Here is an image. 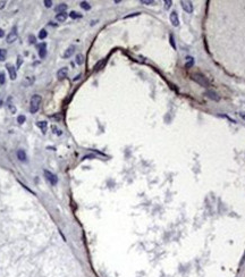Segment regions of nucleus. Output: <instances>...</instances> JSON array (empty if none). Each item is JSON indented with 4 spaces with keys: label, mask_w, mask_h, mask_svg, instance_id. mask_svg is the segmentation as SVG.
Instances as JSON below:
<instances>
[{
    "label": "nucleus",
    "mask_w": 245,
    "mask_h": 277,
    "mask_svg": "<svg viewBox=\"0 0 245 277\" xmlns=\"http://www.w3.org/2000/svg\"><path fill=\"white\" fill-rule=\"evenodd\" d=\"M205 95L209 98V99L213 100V101H219V100H220V97L218 95V93L215 92V91H212V90H208V91H206Z\"/></svg>",
    "instance_id": "423d86ee"
},
{
    "label": "nucleus",
    "mask_w": 245,
    "mask_h": 277,
    "mask_svg": "<svg viewBox=\"0 0 245 277\" xmlns=\"http://www.w3.org/2000/svg\"><path fill=\"white\" fill-rule=\"evenodd\" d=\"M16 39H17V29L13 27L11 31L9 32V34L7 35L6 41H7V43H13L14 41H16Z\"/></svg>",
    "instance_id": "20e7f679"
},
{
    "label": "nucleus",
    "mask_w": 245,
    "mask_h": 277,
    "mask_svg": "<svg viewBox=\"0 0 245 277\" xmlns=\"http://www.w3.org/2000/svg\"><path fill=\"white\" fill-rule=\"evenodd\" d=\"M170 23H171L174 26H178L179 25V18H178V15H177L176 11H172L170 14Z\"/></svg>",
    "instance_id": "6e6552de"
},
{
    "label": "nucleus",
    "mask_w": 245,
    "mask_h": 277,
    "mask_svg": "<svg viewBox=\"0 0 245 277\" xmlns=\"http://www.w3.org/2000/svg\"><path fill=\"white\" fill-rule=\"evenodd\" d=\"M192 79L195 81L197 84H200L201 86H204V88H209L210 86V83H209L208 78H206L204 75L200 74V73H194L192 75Z\"/></svg>",
    "instance_id": "f03ea898"
},
{
    "label": "nucleus",
    "mask_w": 245,
    "mask_h": 277,
    "mask_svg": "<svg viewBox=\"0 0 245 277\" xmlns=\"http://www.w3.org/2000/svg\"><path fill=\"white\" fill-rule=\"evenodd\" d=\"M81 7L84 9V10H90L91 9V6L88 5V2H86V1H82L81 2Z\"/></svg>",
    "instance_id": "6ab92c4d"
},
{
    "label": "nucleus",
    "mask_w": 245,
    "mask_h": 277,
    "mask_svg": "<svg viewBox=\"0 0 245 277\" xmlns=\"http://www.w3.org/2000/svg\"><path fill=\"white\" fill-rule=\"evenodd\" d=\"M142 4H144V5H153L154 4V1L153 0H142Z\"/></svg>",
    "instance_id": "5701e85b"
},
{
    "label": "nucleus",
    "mask_w": 245,
    "mask_h": 277,
    "mask_svg": "<svg viewBox=\"0 0 245 277\" xmlns=\"http://www.w3.org/2000/svg\"><path fill=\"white\" fill-rule=\"evenodd\" d=\"M7 69H8V72H9V76H10V78L11 79H15L16 77H17V74H16V68L14 67L11 64H7Z\"/></svg>",
    "instance_id": "0eeeda50"
},
{
    "label": "nucleus",
    "mask_w": 245,
    "mask_h": 277,
    "mask_svg": "<svg viewBox=\"0 0 245 277\" xmlns=\"http://www.w3.org/2000/svg\"><path fill=\"white\" fill-rule=\"evenodd\" d=\"M137 15H140V13H134V14H131V15L125 16L124 18H129V17H133V16H137Z\"/></svg>",
    "instance_id": "c85d7f7f"
},
{
    "label": "nucleus",
    "mask_w": 245,
    "mask_h": 277,
    "mask_svg": "<svg viewBox=\"0 0 245 277\" xmlns=\"http://www.w3.org/2000/svg\"><path fill=\"white\" fill-rule=\"evenodd\" d=\"M74 51H75V47H74V45H70L69 48H67V50H66L65 53L63 54V57H64V58H69V57L74 53Z\"/></svg>",
    "instance_id": "f8f14e48"
},
{
    "label": "nucleus",
    "mask_w": 245,
    "mask_h": 277,
    "mask_svg": "<svg viewBox=\"0 0 245 277\" xmlns=\"http://www.w3.org/2000/svg\"><path fill=\"white\" fill-rule=\"evenodd\" d=\"M43 173H44V176H45V178H47V181L49 182L51 185H57V183H58V177H57V175L52 174L51 172H49V170H47V169L43 170Z\"/></svg>",
    "instance_id": "7ed1b4c3"
},
{
    "label": "nucleus",
    "mask_w": 245,
    "mask_h": 277,
    "mask_svg": "<svg viewBox=\"0 0 245 277\" xmlns=\"http://www.w3.org/2000/svg\"><path fill=\"white\" fill-rule=\"evenodd\" d=\"M180 5H181V8L186 11V13H192L193 11V5L191 1H180Z\"/></svg>",
    "instance_id": "39448f33"
},
{
    "label": "nucleus",
    "mask_w": 245,
    "mask_h": 277,
    "mask_svg": "<svg viewBox=\"0 0 245 277\" xmlns=\"http://www.w3.org/2000/svg\"><path fill=\"white\" fill-rule=\"evenodd\" d=\"M5 81H6V79H5V74L1 73V74H0V84H5Z\"/></svg>",
    "instance_id": "bb28decb"
},
{
    "label": "nucleus",
    "mask_w": 245,
    "mask_h": 277,
    "mask_svg": "<svg viewBox=\"0 0 245 277\" xmlns=\"http://www.w3.org/2000/svg\"><path fill=\"white\" fill-rule=\"evenodd\" d=\"M67 74H68V68L67 67H63V68H60V69L57 72V77L58 78H65L66 76H67Z\"/></svg>",
    "instance_id": "9d476101"
},
{
    "label": "nucleus",
    "mask_w": 245,
    "mask_h": 277,
    "mask_svg": "<svg viewBox=\"0 0 245 277\" xmlns=\"http://www.w3.org/2000/svg\"><path fill=\"white\" fill-rule=\"evenodd\" d=\"M36 125H38V126L42 129L43 133H45V131H47V126H48V123L47 122H38V123H36Z\"/></svg>",
    "instance_id": "2eb2a0df"
},
{
    "label": "nucleus",
    "mask_w": 245,
    "mask_h": 277,
    "mask_svg": "<svg viewBox=\"0 0 245 277\" xmlns=\"http://www.w3.org/2000/svg\"><path fill=\"white\" fill-rule=\"evenodd\" d=\"M25 116H23V115H20V116H18L17 117V122L19 123V124H23V123H25Z\"/></svg>",
    "instance_id": "4be33fe9"
},
{
    "label": "nucleus",
    "mask_w": 245,
    "mask_h": 277,
    "mask_svg": "<svg viewBox=\"0 0 245 277\" xmlns=\"http://www.w3.org/2000/svg\"><path fill=\"white\" fill-rule=\"evenodd\" d=\"M75 61H76L77 65H82V64L84 63V57H83V54H82V53H78V54H77L76 58H75Z\"/></svg>",
    "instance_id": "dca6fc26"
},
{
    "label": "nucleus",
    "mask_w": 245,
    "mask_h": 277,
    "mask_svg": "<svg viewBox=\"0 0 245 277\" xmlns=\"http://www.w3.org/2000/svg\"><path fill=\"white\" fill-rule=\"evenodd\" d=\"M170 43H171V45H172V48H174V49H176V44H175V40H174V36L171 35V34H170Z\"/></svg>",
    "instance_id": "b1692460"
},
{
    "label": "nucleus",
    "mask_w": 245,
    "mask_h": 277,
    "mask_svg": "<svg viewBox=\"0 0 245 277\" xmlns=\"http://www.w3.org/2000/svg\"><path fill=\"white\" fill-rule=\"evenodd\" d=\"M69 16H70V18H73V19H76V18H81L82 17L81 14L76 13V11H70Z\"/></svg>",
    "instance_id": "a211bd4d"
},
{
    "label": "nucleus",
    "mask_w": 245,
    "mask_h": 277,
    "mask_svg": "<svg viewBox=\"0 0 245 277\" xmlns=\"http://www.w3.org/2000/svg\"><path fill=\"white\" fill-rule=\"evenodd\" d=\"M41 101H42V98L39 94H34L31 98V102H29V111H31V114H35L40 109Z\"/></svg>",
    "instance_id": "f257e3e1"
},
{
    "label": "nucleus",
    "mask_w": 245,
    "mask_h": 277,
    "mask_svg": "<svg viewBox=\"0 0 245 277\" xmlns=\"http://www.w3.org/2000/svg\"><path fill=\"white\" fill-rule=\"evenodd\" d=\"M6 50H4V49H0V60L1 61H4L5 60V58H6Z\"/></svg>",
    "instance_id": "412c9836"
},
{
    "label": "nucleus",
    "mask_w": 245,
    "mask_h": 277,
    "mask_svg": "<svg viewBox=\"0 0 245 277\" xmlns=\"http://www.w3.org/2000/svg\"><path fill=\"white\" fill-rule=\"evenodd\" d=\"M44 5H45V7H51L52 6V1H50V0H44Z\"/></svg>",
    "instance_id": "cd10ccee"
},
{
    "label": "nucleus",
    "mask_w": 245,
    "mask_h": 277,
    "mask_svg": "<svg viewBox=\"0 0 245 277\" xmlns=\"http://www.w3.org/2000/svg\"><path fill=\"white\" fill-rule=\"evenodd\" d=\"M186 60H187V63H186V68H190V67H192V66L194 65V59H193V58L187 57V58H186Z\"/></svg>",
    "instance_id": "f3484780"
},
{
    "label": "nucleus",
    "mask_w": 245,
    "mask_h": 277,
    "mask_svg": "<svg viewBox=\"0 0 245 277\" xmlns=\"http://www.w3.org/2000/svg\"><path fill=\"white\" fill-rule=\"evenodd\" d=\"M238 115H239V116H240V117H242V118H243V119H244V120H245V113H242V111H240V113H238Z\"/></svg>",
    "instance_id": "7c9ffc66"
},
{
    "label": "nucleus",
    "mask_w": 245,
    "mask_h": 277,
    "mask_svg": "<svg viewBox=\"0 0 245 277\" xmlns=\"http://www.w3.org/2000/svg\"><path fill=\"white\" fill-rule=\"evenodd\" d=\"M4 36H5V32L0 29V38H4Z\"/></svg>",
    "instance_id": "2f4dec72"
},
{
    "label": "nucleus",
    "mask_w": 245,
    "mask_h": 277,
    "mask_svg": "<svg viewBox=\"0 0 245 277\" xmlns=\"http://www.w3.org/2000/svg\"><path fill=\"white\" fill-rule=\"evenodd\" d=\"M6 6V1H0V9H2Z\"/></svg>",
    "instance_id": "c756f323"
},
{
    "label": "nucleus",
    "mask_w": 245,
    "mask_h": 277,
    "mask_svg": "<svg viewBox=\"0 0 245 277\" xmlns=\"http://www.w3.org/2000/svg\"><path fill=\"white\" fill-rule=\"evenodd\" d=\"M171 4L172 2L170 1V0H165V5H166V9H168V8H170V6H171Z\"/></svg>",
    "instance_id": "393cba45"
},
{
    "label": "nucleus",
    "mask_w": 245,
    "mask_h": 277,
    "mask_svg": "<svg viewBox=\"0 0 245 277\" xmlns=\"http://www.w3.org/2000/svg\"><path fill=\"white\" fill-rule=\"evenodd\" d=\"M47 44L45 43H41V44L38 45V49H39V56L40 58H44L45 54H47Z\"/></svg>",
    "instance_id": "1a4fd4ad"
},
{
    "label": "nucleus",
    "mask_w": 245,
    "mask_h": 277,
    "mask_svg": "<svg viewBox=\"0 0 245 277\" xmlns=\"http://www.w3.org/2000/svg\"><path fill=\"white\" fill-rule=\"evenodd\" d=\"M28 40H29V43H31V44H33V43H35V36H34V35H29L28 36Z\"/></svg>",
    "instance_id": "a878e982"
},
{
    "label": "nucleus",
    "mask_w": 245,
    "mask_h": 277,
    "mask_svg": "<svg viewBox=\"0 0 245 277\" xmlns=\"http://www.w3.org/2000/svg\"><path fill=\"white\" fill-rule=\"evenodd\" d=\"M67 14L66 13H59V14H57V16H56V19L58 20V22H60V23H63V22H65L66 19H67Z\"/></svg>",
    "instance_id": "ddd939ff"
},
{
    "label": "nucleus",
    "mask_w": 245,
    "mask_h": 277,
    "mask_svg": "<svg viewBox=\"0 0 245 277\" xmlns=\"http://www.w3.org/2000/svg\"><path fill=\"white\" fill-rule=\"evenodd\" d=\"M66 9H67V5L66 4H60L56 7V11L57 13H66Z\"/></svg>",
    "instance_id": "4468645a"
},
{
    "label": "nucleus",
    "mask_w": 245,
    "mask_h": 277,
    "mask_svg": "<svg viewBox=\"0 0 245 277\" xmlns=\"http://www.w3.org/2000/svg\"><path fill=\"white\" fill-rule=\"evenodd\" d=\"M20 64H22V57L19 56V57H18V66H19Z\"/></svg>",
    "instance_id": "473e14b6"
},
{
    "label": "nucleus",
    "mask_w": 245,
    "mask_h": 277,
    "mask_svg": "<svg viewBox=\"0 0 245 277\" xmlns=\"http://www.w3.org/2000/svg\"><path fill=\"white\" fill-rule=\"evenodd\" d=\"M47 35H48L47 31H45V30H41V31H40V33H39V39L43 40V39H45V38H47Z\"/></svg>",
    "instance_id": "aec40b11"
},
{
    "label": "nucleus",
    "mask_w": 245,
    "mask_h": 277,
    "mask_svg": "<svg viewBox=\"0 0 245 277\" xmlns=\"http://www.w3.org/2000/svg\"><path fill=\"white\" fill-rule=\"evenodd\" d=\"M16 154H17V158H18V160H19V161H23V162H24V161L27 160V156H26V153H25L24 150L19 149Z\"/></svg>",
    "instance_id": "9b49d317"
}]
</instances>
